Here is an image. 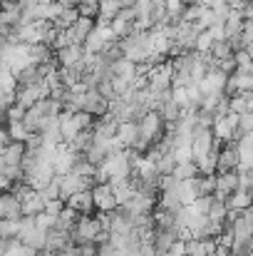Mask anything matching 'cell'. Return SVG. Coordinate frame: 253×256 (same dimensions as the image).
Returning <instances> with one entry per match:
<instances>
[{"label":"cell","mask_w":253,"mask_h":256,"mask_svg":"<svg viewBox=\"0 0 253 256\" xmlns=\"http://www.w3.org/2000/svg\"><path fill=\"white\" fill-rule=\"evenodd\" d=\"M104 229H102V216H99V212L97 214H92V216H82L80 222H77V226L72 229V244H89V242H97V236L102 234Z\"/></svg>","instance_id":"6da1fadb"},{"label":"cell","mask_w":253,"mask_h":256,"mask_svg":"<svg viewBox=\"0 0 253 256\" xmlns=\"http://www.w3.org/2000/svg\"><path fill=\"white\" fill-rule=\"evenodd\" d=\"M112 40H117V38H114V32H112L109 25H94V30L89 32V38L84 42V50L89 55H99Z\"/></svg>","instance_id":"7a4b0ae2"},{"label":"cell","mask_w":253,"mask_h":256,"mask_svg":"<svg viewBox=\"0 0 253 256\" xmlns=\"http://www.w3.org/2000/svg\"><path fill=\"white\" fill-rule=\"evenodd\" d=\"M92 196H94L97 212H102V214H109V212H114V209L119 206V204H117V196H114V192H112L109 184H97V186L92 189Z\"/></svg>","instance_id":"3957f363"},{"label":"cell","mask_w":253,"mask_h":256,"mask_svg":"<svg viewBox=\"0 0 253 256\" xmlns=\"http://www.w3.org/2000/svg\"><path fill=\"white\" fill-rule=\"evenodd\" d=\"M70 209H75L77 214H82V216H92V214H97V206H94V196H92V189H84V192H77V194H72L67 202H65Z\"/></svg>","instance_id":"277c9868"},{"label":"cell","mask_w":253,"mask_h":256,"mask_svg":"<svg viewBox=\"0 0 253 256\" xmlns=\"http://www.w3.org/2000/svg\"><path fill=\"white\" fill-rule=\"evenodd\" d=\"M55 58H57V65L60 68H75V65H80L84 58H87V50H84L82 45H67V48L57 50Z\"/></svg>","instance_id":"5b68a950"},{"label":"cell","mask_w":253,"mask_h":256,"mask_svg":"<svg viewBox=\"0 0 253 256\" xmlns=\"http://www.w3.org/2000/svg\"><path fill=\"white\" fill-rule=\"evenodd\" d=\"M22 216V204L15 196V192H2L0 194V219H20Z\"/></svg>","instance_id":"8992f818"},{"label":"cell","mask_w":253,"mask_h":256,"mask_svg":"<svg viewBox=\"0 0 253 256\" xmlns=\"http://www.w3.org/2000/svg\"><path fill=\"white\" fill-rule=\"evenodd\" d=\"M12 78H15L17 87H30V85L42 82V80H45V72H42L40 65H25V68H20L17 72H12Z\"/></svg>","instance_id":"52a82bcc"},{"label":"cell","mask_w":253,"mask_h":256,"mask_svg":"<svg viewBox=\"0 0 253 256\" xmlns=\"http://www.w3.org/2000/svg\"><path fill=\"white\" fill-rule=\"evenodd\" d=\"M94 25H97V20H92V18H80L72 28H70V35H72V42L75 45H82L87 42V38H89V32L94 30Z\"/></svg>","instance_id":"ba28073f"},{"label":"cell","mask_w":253,"mask_h":256,"mask_svg":"<svg viewBox=\"0 0 253 256\" xmlns=\"http://www.w3.org/2000/svg\"><path fill=\"white\" fill-rule=\"evenodd\" d=\"M119 12H122V2H119V0H99L97 25H109Z\"/></svg>","instance_id":"9c48e42d"},{"label":"cell","mask_w":253,"mask_h":256,"mask_svg":"<svg viewBox=\"0 0 253 256\" xmlns=\"http://www.w3.org/2000/svg\"><path fill=\"white\" fill-rule=\"evenodd\" d=\"M80 20V12H77V8H60V12H57V18L52 20V25L57 28V30H70L75 22Z\"/></svg>","instance_id":"30bf717a"},{"label":"cell","mask_w":253,"mask_h":256,"mask_svg":"<svg viewBox=\"0 0 253 256\" xmlns=\"http://www.w3.org/2000/svg\"><path fill=\"white\" fill-rule=\"evenodd\" d=\"M20 234V219H0V239L12 242Z\"/></svg>","instance_id":"8fae6325"},{"label":"cell","mask_w":253,"mask_h":256,"mask_svg":"<svg viewBox=\"0 0 253 256\" xmlns=\"http://www.w3.org/2000/svg\"><path fill=\"white\" fill-rule=\"evenodd\" d=\"M251 249H253V236H251Z\"/></svg>","instance_id":"7c38bea8"}]
</instances>
